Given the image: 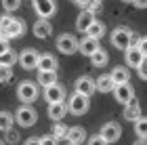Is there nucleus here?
Masks as SVG:
<instances>
[{"label":"nucleus","instance_id":"obj_1","mask_svg":"<svg viewBox=\"0 0 147 145\" xmlns=\"http://www.w3.org/2000/svg\"><path fill=\"white\" fill-rule=\"evenodd\" d=\"M13 118L17 120V124L19 126H23V128H30V126H34L36 124V120H38V111L32 107V105H21L15 114H13Z\"/></svg>","mask_w":147,"mask_h":145},{"label":"nucleus","instance_id":"obj_2","mask_svg":"<svg viewBox=\"0 0 147 145\" xmlns=\"http://www.w3.org/2000/svg\"><path fill=\"white\" fill-rule=\"evenodd\" d=\"M132 36H135V32H132L130 28H124V25H120V28H116V30L111 32V44H113L118 51H126V49L130 47Z\"/></svg>","mask_w":147,"mask_h":145},{"label":"nucleus","instance_id":"obj_3","mask_svg":"<svg viewBox=\"0 0 147 145\" xmlns=\"http://www.w3.org/2000/svg\"><path fill=\"white\" fill-rule=\"evenodd\" d=\"M90 97H84V95H78V93H74L71 97H69V101H67V111L69 114H74V116H82V114H86L88 111V107H90V101H88Z\"/></svg>","mask_w":147,"mask_h":145},{"label":"nucleus","instance_id":"obj_4","mask_svg":"<svg viewBox=\"0 0 147 145\" xmlns=\"http://www.w3.org/2000/svg\"><path fill=\"white\" fill-rule=\"evenodd\" d=\"M17 97H19V101H23L25 105H30L32 101L38 99V84H34L32 80H23L17 86Z\"/></svg>","mask_w":147,"mask_h":145},{"label":"nucleus","instance_id":"obj_5","mask_svg":"<svg viewBox=\"0 0 147 145\" xmlns=\"http://www.w3.org/2000/svg\"><path fill=\"white\" fill-rule=\"evenodd\" d=\"M99 137L105 141V143H118L120 137H122V126H120L118 122H105L101 126V133H99Z\"/></svg>","mask_w":147,"mask_h":145},{"label":"nucleus","instance_id":"obj_6","mask_svg":"<svg viewBox=\"0 0 147 145\" xmlns=\"http://www.w3.org/2000/svg\"><path fill=\"white\" fill-rule=\"evenodd\" d=\"M32 6H34L36 15L40 19H49L57 13V2L55 0H32Z\"/></svg>","mask_w":147,"mask_h":145},{"label":"nucleus","instance_id":"obj_7","mask_svg":"<svg viewBox=\"0 0 147 145\" xmlns=\"http://www.w3.org/2000/svg\"><path fill=\"white\" fill-rule=\"evenodd\" d=\"M57 51H61L63 55H74V53H78V38L74 34H61L57 38Z\"/></svg>","mask_w":147,"mask_h":145},{"label":"nucleus","instance_id":"obj_8","mask_svg":"<svg viewBox=\"0 0 147 145\" xmlns=\"http://www.w3.org/2000/svg\"><path fill=\"white\" fill-rule=\"evenodd\" d=\"M111 93H113V97H116V101L122 103V105L128 103L130 99H135V90H132V86L128 82H126V84H116Z\"/></svg>","mask_w":147,"mask_h":145},{"label":"nucleus","instance_id":"obj_9","mask_svg":"<svg viewBox=\"0 0 147 145\" xmlns=\"http://www.w3.org/2000/svg\"><path fill=\"white\" fill-rule=\"evenodd\" d=\"M74 88H76L78 95H84V97H90L95 93V80H92L90 76H80L76 84H74Z\"/></svg>","mask_w":147,"mask_h":145},{"label":"nucleus","instance_id":"obj_10","mask_svg":"<svg viewBox=\"0 0 147 145\" xmlns=\"http://www.w3.org/2000/svg\"><path fill=\"white\" fill-rule=\"evenodd\" d=\"M44 99L49 103H57V101H63L65 99V88L61 84H49V86H44Z\"/></svg>","mask_w":147,"mask_h":145},{"label":"nucleus","instance_id":"obj_11","mask_svg":"<svg viewBox=\"0 0 147 145\" xmlns=\"http://www.w3.org/2000/svg\"><path fill=\"white\" fill-rule=\"evenodd\" d=\"M25 30H28V25H25L23 19H15V17H13V21L9 23V28L4 30V34L11 40V38H21L25 34Z\"/></svg>","mask_w":147,"mask_h":145},{"label":"nucleus","instance_id":"obj_12","mask_svg":"<svg viewBox=\"0 0 147 145\" xmlns=\"http://www.w3.org/2000/svg\"><path fill=\"white\" fill-rule=\"evenodd\" d=\"M38 55L40 53L36 49H25L21 55H19V63H21L23 69H34L36 63H38Z\"/></svg>","mask_w":147,"mask_h":145},{"label":"nucleus","instance_id":"obj_13","mask_svg":"<svg viewBox=\"0 0 147 145\" xmlns=\"http://www.w3.org/2000/svg\"><path fill=\"white\" fill-rule=\"evenodd\" d=\"M122 118H124V120H128V122H135L137 118H141V105H139L137 99H130L128 103H124Z\"/></svg>","mask_w":147,"mask_h":145},{"label":"nucleus","instance_id":"obj_14","mask_svg":"<svg viewBox=\"0 0 147 145\" xmlns=\"http://www.w3.org/2000/svg\"><path fill=\"white\" fill-rule=\"evenodd\" d=\"M124 53H126V65H128V67H139V65L145 61V53L135 49V47H128Z\"/></svg>","mask_w":147,"mask_h":145},{"label":"nucleus","instance_id":"obj_15","mask_svg":"<svg viewBox=\"0 0 147 145\" xmlns=\"http://www.w3.org/2000/svg\"><path fill=\"white\" fill-rule=\"evenodd\" d=\"M65 139H67L69 145H80V143H84V139H86L84 126H69V128H67V135H65Z\"/></svg>","mask_w":147,"mask_h":145},{"label":"nucleus","instance_id":"obj_16","mask_svg":"<svg viewBox=\"0 0 147 145\" xmlns=\"http://www.w3.org/2000/svg\"><path fill=\"white\" fill-rule=\"evenodd\" d=\"M53 34V25L49 19H38L34 23V36L40 38V40H44V38H49Z\"/></svg>","mask_w":147,"mask_h":145},{"label":"nucleus","instance_id":"obj_17","mask_svg":"<svg viewBox=\"0 0 147 145\" xmlns=\"http://www.w3.org/2000/svg\"><path fill=\"white\" fill-rule=\"evenodd\" d=\"M97 49H99V40H95V38H90V36H84L82 40L78 42V51L86 57H90Z\"/></svg>","mask_w":147,"mask_h":145},{"label":"nucleus","instance_id":"obj_18","mask_svg":"<svg viewBox=\"0 0 147 145\" xmlns=\"http://www.w3.org/2000/svg\"><path fill=\"white\" fill-rule=\"evenodd\" d=\"M46 114H49L51 120H55L59 122L61 118L67 114V107H65V103L63 101H57V103H49V109H46Z\"/></svg>","mask_w":147,"mask_h":145},{"label":"nucleus","instance_id":"obj_19","mask_svg":"<svg viewBox=\"0 0 147 145\" xmlns=\"http://www.w3.org/2000/svg\"><path fill=\"white\" fill-rule=\"evenodd\" d=\"M92 21H95V15H92L90 11H80V15L76 17V30L84 34V32L88 30V25H90Z\"/></svg>","mask_w":147,"mask_h":145},{"label":"nucleus","instance_id":"obj_20","mask_svg":"<svg viewBox=\"0 0 147 145\" xmlns=\"http://www.w3.org/2000/svg\"><path fill=\"white\" fill-rule=\"evenodd\" d=\"M109 78H111V82H113V84H126V82L130 80V71L126 69V67H122V65H118V67H113V69H111Z\"/></svg>","mask_w":147,"mask_h":145},{"label":"nucleus","instance_id":"obj_21","mask_svg":"<svg viewBox=\"0 0 147 145\" xmlns=\"http://www.w3.org/2000/svg\"><path fill=\"white\" fill-rule=\"evenodd\" d=\"M109 61V55H107V51H105L103 47H99L95 53L90 55V63H92V67H105Z\"/></svg>","mask_w":147,"mask_h":145},{"label":"nucleus","instance_id":"obj_22","mask_svg":"<svg viewBox=\"0 0 147 145\" xmlns=\"http://www.w3.org/2000/svg\"><path fill=\"white\" fill-rule=\"evenodd\" d=\"M57 82V69H38V84L40 86H49Z\"/></svg>","mask_w":147,"mask_h":145},{"label":"nucleus","instance_id":"obj_23","mask_svg":"<svg viewBox=\"0 0 147 145\" xmlns=\"http://www.w3.org/2000/svg\"><path fill=\"white\" fill-rule=\"evenodd\" d=\"M57 59L51 55V53H44V55H38V63L36 67L38 69H57Z\"/></svg>","mask_w":147,"mask_h":145},{"label":"nucleus","instance_id":"obj_24","mask_svg":"<svg viewBox=\"0 0 147 145\" xmlns=\"http://www.w3.org/2000/svg\"><path fill=\"white\" fill-rule=\"evenodd\" d=\"M113 86H116V84L111 82L109 74H103V76H99L95 80V90H99V93H111Z\"/></svg>","mask_w":147,"mask_h":145},{"label":"nucleus","instance_id":"obj_25","mask_svg":"<svg viewBox=\"0 0 147 145\" xmlns=\"http://www.w3.org/2000/svg\"><path fill=\"white\" fill-rule=\"evenodd\" d=\"M86 36H90V38H95V40H101V38L105 36V25H103V21H92L90 25H88V30L84 32Z\"/></svg>","mask_w":147,"mask_h":145},{"label":"nucleus","instance_id":"obj_26","mask_svg":"<svg viewBox=\"0 0 147 145\" xmlns=\"http://www.w3.org/2000/svg\"><path fill=\"white\" fill-rule=\"evenodd\" d=\"M13 124H15V118H13L11 111H0V130H9L13 128Z\"/></svg>","mask_w":147,"mask_h":145},{"label":"nucleus","instance_id":"obj_27","mask_svg":"<svg viewBox=\"0 0 147 145\" xmlns=\"http://www.w3.org/2000/svg\"><path fill=\"white\" fill-rule=\"evenodd\" d=\"M132 124H135V135H139L141 139H145V135H147V122H145V118L143 116L137 118Z\"/></svg>","mask_w":147,"mask_h":145},{"label":"nucleus","instance_id":"obj_28","mask_svg":"<svg viewBox=\"0 0 147 145\" xmlns=\"http://www.w3.org/2000/svg\"><path fill=\"white\" fill-rule=\"evenodd\" d=\"M13 80V65H0V84Z\"/></svg>","mask_w":147,"mask_h":145},{"label":"nucleus","instance_id":"obj_29","mask_svg":"<svg viewBox=\"0 0 147 145\" xmlns=\"http://www.w3.org/2000/svg\"><path fill=\"white\" fill-rule=\"evenodd\" d=\"M55 139L59 141V139H65V135H67V126L65 124H61V122H57L55 124V128H53V133H51Z\"/></svg>","mask_w":147,"mask_h":145},{"label":"nucleus","instance_id":"obj_30","mask_svg":"<svg viewBox=\"0 0 147 145\" xmlns=\"http://www.w3.org/2000/svg\"><path fill=\"white\" fill-rule=\"evenodd\" d=\"M15 61H17V55L13 51H6V53L0 55V65H13Z\"/></svg>","mask_w":147,"mask_h":145},{"label":"nucleus","instance_id":"obj_31","mask_svg":"<svg viewBox=\"0 0 147 145\" xmlns=\"http://www.w3.org/2000/svg\"><path fill=\"white\" fill-rule=\"evenodd\" d=\"M21 6V0H2V9L6 13H15Z\"/></svg>","mask_w":147,"mask_h":145},{"label":"nucleus","instance_id":"obj_32","mask_svg":"<svg viewBox=\"0 0 147 145\" xmlns=\"http://www.w3.org/2000/svg\"><path fill=\"white\" fill-rule=\"evenodd\" d=\"M19 139H21V135H19L17 130H13V128L6 130V141H9V143L15 145V143H19Z\"/></svg>","mask_w":147,"mask_h":145},{"label":"nucleus","instance_id":"obj_33","mask_svg":"<svg viewBox=\"0 0 147 145\" xmlns=\"http://www.w3.org/2000/svg\"><path fill=\"white\" fill-rule=\"evenodd\" d=\"M38 141H40V145H59V141L53 135H44V137H40Z\"/></svg>","mask_w":147,"mask_h":145},{"label":"nucleus","instance_id":"obj_34","mask_svg":"<svg viewBox=\"0 0 147 145\" xmlns=\"http://www.w3.org/2000/svg\"><path fill=\"white\" fill-rule=\"evenodd\" d=\"M13 21V17H11V13H6V15H2V17H0V30H6V28H9V23Z\"/></svg>","mask_w":147,"mask_h":145},{"label":"nucleus","instance_id":"obj_35","mask_svg":"<svg viewBox=\"0 0 147 145\" xmlns=\"http://www.w3.org/2000/svg\"><path fill=\"white\" fill-rule=\"evenodd\" d=\"M101 9H103V2H101V0H95V2H92L90 4V13H92V15H97V13H101Z\"/></svg>","mask_w":147,"mask_h":145},{"label":"nucleus","instance_id":"obj_36","mask_svg":"<svg viewBox=\"0 0 147 145\" xmlns=\"http://www.w3.org/2000/svg\"><path fill=\"white\" fill-rule=\"evenodd\" d=\"M74 2H76L82 11H88V9H90V4L95 2V0H74Z\"/></svg>","mask_w":147,"mask_h":145},{"label":"nucleus","instance_id":"obj_37","mask_svg":"<svg viewBox=\"0 0 147 145\" xmlns=\"http://www.w3.org/2000/svg\"><path fill=\"white\" fill-rule=\"evenodd\" d=\"M137 71H139V78H141V80H147V63L145 61L137 67Z\"/></svg>","mask_w":147,"mask_h":145},{"label":"nucleus","instance_id":"obj_38","mask_svg":"<svg viewBox=\"0 0 147 145\" xmlns=\"http://www.w3.org/2000/svg\"><path fill=\"white\" fill-rule=\"evenodd\" d=\"M88 145H107L99 135H95V137H90V141H88Z\"/></svg>","mask_w":147,"mask_h":145},{"label":"nucleus","instance_id":"obj_39","mask_svg":"<svg viewBox=\"0 0 147 145\" xmlns=\"http://www.w3.org/2000/svg\"><path fill=\"white\" fill-rule=\"evenodd\" d=\"M6 51H11L9 40H0V55H2V53H6Z\"/></svg>","mask_w":147,"mask_h":145},{"label":"nucleus","instance_id":"obj_40","mask_svg":"<svg viewBox=\"0 0 147 145\" xmlns=\"http://www.w3.org/2000/svg\"><path fill=\"white\" fill-rule=\"evenodd\" d=\"M132 4H135L137 9H145V6H147V0H132Z\"/></svg>","mask_w":147,"mask_h":145},{"label":"nucleus","instance_id":"obj_41","mask_svg":"<svg viewBox=\"0 0 147 145\" xmlns=\"http://www.w3.org/2000/svg\"><path fill=\"white\" fill-rule=\"evenodd\" d=\"M23 145H40V141H38V137H32V139H28Z\"/></svg>","mask_w":147,"mask_h":145},{"label":"nucleus","instance_id":"obj_42","mask_svg":"<svg viewBox=\"0 0 147 145\" xmlns=\"http://www.w3.org/2000/svg\"><path fill=\"white\" fill-rule=\"evenodd\" d=\"M132 145H147V143H145V139H141V137H139V139L132 143Z\"/></svg>","mask_w":147,"mask_h":145},{"label":"nucleus","instance_id":"obj_43","mask_svg":"<svg viewBox=\"0 0 147 145\" xmlns=\"http://www.w3.org/2000/svg\"><path fill=\"white\" fill-rule=\"evenodd\" d=\"M122 2H132V0H122Z\"/></svg>","mask_w":147,"mask_h":145},{"label":"nucleus","instance_id":"obj_44","mask_svg":"<svg viewBox=\"0 0 147 145\" xmlns=\"http://www.w3.org/2000/svg\"><path fill=\"white\" fill-rule=\"evenodd\" d=\"M0 145H4V141H0Z\"/></svg>","mask_w":147,"mask_h":145},{"label":"nucleus","instance_id":"obj_45","mask_svg":"<svg viewBox=\"0 0 147 145\" xmlns=\"http://www.w3.org/2000/svg\"><path fill=\"white\" fill-rule=\"evenodd\" d=\"M67 145H69V143H67Z\"/></svg>","mask_w":147,"mask_h":145}]
</instances>
